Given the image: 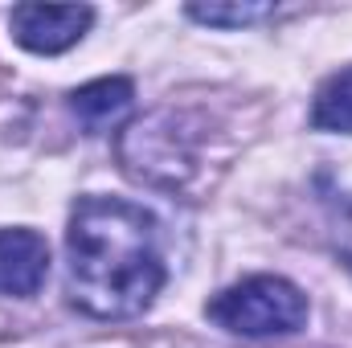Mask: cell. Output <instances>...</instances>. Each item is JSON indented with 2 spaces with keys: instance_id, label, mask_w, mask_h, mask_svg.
Listing matches in <instances>:
<instances>
[{
  "instance_id": "obj_9",
  "label": "cell",
  "mask_w": 352,
  "mask_h": 348,
  "mask_svg": "<svg viewBox=\"0 0 352 348\" xmlns=\"http://www.w3.org/2000/svg\"><path fill=\"white\" fill-rule=\"evenodd\" d=\"M336 254H340V262H344V270L352 274V217L340 226V234H336Z\"/></svg>"
},
{
  "instance_id": "obj_5",
  "label": "cell",
  "mask_w": 352,
  "mask_h": 348,
  "mask_svg": "<svg viewBox=\"0 0 352 348\" xmlns=\"http://www.w3.org/2000/svg\"><path fill=\"white\" fill-rule=\"evenodd\" d=\"M50 274V242L37 230H0V295L29 299Z\"/></svg>"
},
{
  "instance_id": "obj_6",
  "label": "cell",
  "mask_w": 352,
  "mask_h": 348,
  "mask_svg": "<svg viewBox=\"0 0 352 348\" xmlns=\"http://www.w3.org/2000/svg\"><path fill=\"white\" fill-rule=\"evenodd\" d=\"M131 102H135L131 78H98V83H87V87H78L70 94V111L87 131L115 127L131 111Z\"/></svg>"
},
{
  "instance_id": "obj_8",
  "label": "cell",
  "mask_w": 352,
  "mask_h": 348,
  "mask_svg": "<svg viewBox=\"0 0 352 348\" xmlns=\"http://www.w3.org/2000/svg\"><path fill=\"white\" fill-rule=\"evenodd\" d=\"M278 8L266 4V0H209V4H188V17L201 21V25H213V29H246V25H258L270 21Z\"/></svg>"
},
{
  "instance_id": "obj_7",
  "label": "cell",
  "mask_w": 352,
  "mask_h": 348,
  "mask_svg": "<svg viewBox=\"0 0 352 348\" xmlns=\"http://www.w3.org/2000/svg\"><path fill=\"white\" fill-rule=\"evenodd\" d=\"M311 123H316L320 131H340V135H352V66L336 70L324 87L316 90Z\"/></svg>"
},
{
  "instance_id": "obj_1",
  "label": "cell",
  "mask_w": 352,
  "mask_h": 348,
  "mask_svg": "<svg viewBox=\"0 0 352 348\" xmlns=\"http://www.w3.org/2000/svg\"><path fill=\"white\" fill-rule=\"evenodd\" d=\"M164 287L156 217L123 197H82L66 226V295L90 320H131Z\"/></svg>"
},
{
  "instance_id": "obj_3",
  "label": "cell",
  "mask_w": 352,
  "mask_h": 348,
  "mask_svg": "<svg viewBox=\"0 0 352 348\" xmlns=\"http://www.w3.org/2000/svg\"><path fill=\"white\" fill-rule=\"evenodd\" d=\"M205 316L234 336H291L307 324V295L283 274H250L205 303Z\"/></svg>"
},
{
  "instance_id": "obj_4",
  "label": "cell",
  "mask_w": 352,
  "mask_h": 348,
  "mask_svg": "<svg viewBox=\"0 0 352 348\" xmlns=\"http://www.w3.org/2000/svg\"><path fill=\"white\" fill-rule=\"evenodd\" d=\"M94 25L90 4H16L8 12L12 41L25 45L29 54H62L78 45Z\"/></svg>"
},
{
  "instance_id": "obj_2",
  "label": "cell",
  "mask_w": 352,
  "mask_h": 348,
  "mask_svg": "<svg viewBox=\"0 0 352 348\" xmlns=\"http://www.w3.org/2000/svg\"><path fill=\"white\" fill-rule=\"evenodd\" d=\"M119 164L135 184L176 193L197 176V156H201V135L197 119L188 111H152L144 119H131L119 131Z\"/></svg>"
}]
</instances>
